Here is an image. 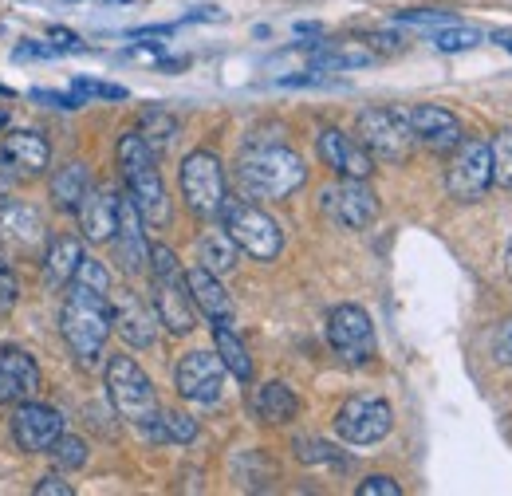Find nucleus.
Returning a JSON list of instances; mask_svg holds the SVG:
<instances>
[{"label": "nucleus", "instance_id": "nucleus-21", "mask_svg": "<svg viewBox=\"0 0 512 496\" xmlns=\"http://www.w3.org/2000/svg\"><path fill=\"white\" fill-rule=\"evenodd\" d=\"M406 119H410V130H414V142H426L430 150H453L465 138L457 115L446 111V107H434V103H422V107L406 111Z\"/></svg>", "mask_w": 512, "mask_h": 496}, {"label": "nucleus", "instance_id": "nucleus-17", "mask_svg": "<svg viewBox=\"0 0 512 496\" xmlns=\"http://www.w3.org/2000/svg\"><path fill=\"white\" fill-rule=\"evenodd\" d=\"M316 146H320L323 166L335 170L339 178H371V170H375V158L367 154V146L359 138L335 130V126L320 130V142Z\"/></svg>", "mask_w": 512, "mask_h": 496}, {"label": "nucleus", "instance_id": "nucleus-32", "mask_svg": "<svg viewBox=\"0 0 512 496\" xmlns=\"http://www.w3.org/2000/svg\"><path fill=\"white\" fill-rule=\"evenodd\" d=\"M292 449H296V457L304 465H347V457L339 449H331L327 441H320V437H296Z\"/></svg>", "mask_w": 512, "mask_h": 496}, {"label": "nucleus", "instance_id": "nucleus-36", "mask_svg": "<svg viewBox=\"0 0 512 496\" xmlns=\"http://www.w3.org/2000/svg\"><path fill=\"white\" fill-rule=\"evenodd\" d=\"M197 437V422L190 414H162V441L166 445H190Z\"/></svg>", "mask_w": 512, "mask_h": 496}, {"label": "nucleus", "instance_id": "nucleus-8", "mask_svg": "<svg viewBox=\"0 0 512 496\" xmlns=\"http://www.w3.org/2000/svg\"><path fill=\"white\" fill-rule=\"evenodd\" d=\"M182 197L197 217H221L229 193H225V170H221L217 154L193 150L182 162Z\"/></svg>", "mask_w": 512, "mask_h": 496}, {"label": "nucleus", "instance_id": "nucleus-6", "mask_svg": "<svg viewBox=\"0 0 512 496\" xmlns=\"http://www.w3.org/2000/svg\"><path fill=\"white\" fill-rule=\"evenodd\" d=\"M221 217H225V233L237 241L241 252H249L253 260H276V256H280L284 233H280V225H276L264 209H256L253 201L225 197Z\"/></svg>", "mask_w": 512, "mask_h": 496}, {"label": "nucleus", "instance_id": "nucleus-50", "mask_svg": "<svg viewBox=\"0 0 512 496\" xmlns=\"http://www.w3.org/2000/svg\"><path fill=\"white\" fill-rule=\"evenodd\" d=\"M8 95H12V91H8V87H4V83H0V99H8Z\"/></svg>", "mask_w": 512, "mask_h": 496}, {"label": "nucleus", "instance_id": "nucleus-31", "mask_svg": "<svg viewBox=\"0 0 512 496\" xmlns=\"http://www.w3.org/2000/svg\"><path fill=\"white\" fill-rule=\"evenodd\" d=\"M430 44L438 48V52H469V48H477L481 44V32L477 28H469V24H442V28H434V36H430Z\"/></svg>", "mask_w": 512, "mask_h": 496}, {"label": "nucleus", "instance_id": "nucleus-27", "mask_svg": "<svg viewBox=\"0 0 512 496\" xmlns=\"http://www.w3.org/2000/svg\"><path fill=\"white\" fill-rule=\"evenodd\" d=\"M197 260H201V268H209L213 276H225V272L237 268V241L225 233V225H221V229H205V233L197 237Z\"/></svg>", "mask_w": 512, "mask_h": 496}, {"label": "nucleus", "instance_id": "nucleus-7", "mask_svg": "<svg viewBox=\"0 0 512 496\" xmlns=\"http://www.w3.org/2000/svg\"><path fill=\"white\" fill-rule=\"evenodd\" d=\"M359 142L367 146L371 158L402 162L414 146V130L402 107H367L359 115Z\"/></svg>", "mask_w": 512, "mask_h": 496}, {"label": "nucleus", "instance_id": "nucleus-41", "mask_svg": "<svg viewBox=\"0 0 512 496\" xmlns=\"http://www.w3.org/2000/svg\"><path fill=\"white\" fill-rule=\"evenodd\" d=\"M28 99H36V103H44V107H60V111H79L83 107V99L71 91V95H60V91H44V87H36V91H28Z\"/></svg>", "mask_w": 512, "mask_h": 496}, {"label": "nucleus", "instance_id": "nucleus-16", "mask_svg": "<svg viewBox=\"0 0 512 496\" xmlns=\"http://www.w3.org/2000/svg\"><path fill=\"white\" fill-rule=\"evenodd\" d=\"M0 162L16 178H40V174H48L52 146H48V138L40 130H12L0 142Z\"/></svg>", "mask_w": 512, "mask_h": 496}, {"label": "nucleus", "instance_id": "nucleus-35", "mask_svg": "<svg viewBox=\"0 0 512 496\" xmlns=\"http://www.w3.org/2000/svg\"><path fill=\"white\" fill-rule=\"evenodd\" d=\"M52 453V461L60 465V469H83L87 465V445L79 441V437H56V445L48 449Z\"/></svg>", "mask_w": 512, "mask_h": 496}, {"label": "nucleus", "instance_id": "nucleus-45", "mask_svg": "<svg viewBox=\"0 0 512 496\" xmlns=\"http://www.w3.org/2000/svg\"><path fill=\"white\" fill-rule=\"evenodd\" d=\"M32 493H36V496H71L75 489H71L67 481H60V477H44V481H40Z\"/></svg>", "mask_w": 512, "mask_h": 496}, {"label": "nucleus", "instance_id": "nucleus-5", "mask_svg": "<svg viewBox=\"0 0 512 496\" xmlns=\"http://www.w3.org/2000/svg\"><path fill=\"white\" fill-rule=\"evenodd\" d=\"M107 398H111L115 414H119L123 422H130L134 430L150 426V422L162 414L150 378H146V371H142L130 355H115V359L107 363Z\"/></svg>", "mask_w": 512, "mask_h": 496}, {"label": "nucleus", "instance_id": "nucleus-25", "mask_svg": "<svg viewBox=\"0 0 512 496\" xmlns=\"http://www.w3.org/2000/svg\"><path fill=\"white\" fill-rule=\"evenodd\" d=\"M79 264H83V245H79L75 237H56L52 245L44 248V264H40L44 284H48L52 292H64L67 284L75 280Z\"/></svg>", "mask_w": 512, "mask_h": 496}, {"label": "nucleus", "instance_id": "nucleus-46", "mask_svg": "<svg viewBox=\"0 0 512 496\" xmlns=\"http://www.w3.org/2000/svg\"><path fill=\"white\" fill-rule=\"evenodd\" d=\"M367 44H371V52H375V56H379V52H398V48H402V40H398V36H386V32L371 36Z\"/></svg>", "mask_w": 512, "mask_h": 496}, {"label": "nucleus", "instance_id": "nucleus-18", "mask_svg": "<svg viewBox=\"0 0 512 496\" xmlns=\"http://www.w3.org/2000/svg\"><path fill=\"white\" fill-rule=\"evenodd\" d=\"M0 245L16 256L36 252L44 245V217L24 201H4L0 205Z\"/></svg>", "mask_w": 512, "mask_h": 496}, {"label": "nucleus", "instance_id": "nucleus-13", "mask_svg": "<svg viewBox=\"0 0 512 496\" xmlns=\"http://www.w3.org/2000/svg\"><path fill=\"white\" fill-rule=\"evenodd\" d=\"M174 382H178V394L186 402H197V406H209L221 398L225 390V363L217 359V351H190L178 371H174Z\"/></svg>", "mask_w": 512, "mask_h": 496}, {"label": "nucleus", "instance_id": "nucleus-44", "mask_svg": "<svg viewBox=\"0 0 512 496\" xmlns=\"http://www.w3.org/2000/svg\"><path fill=\"white\" fill-rule=\"evenodd\" d=\"M48 40H52L60 52H87V48L79 44V36H75V32H67V28H48Z\"/></svg>", "mask_w": 512, "mask_h": 496}, {"label": "nucleus", "instance_id": "nucleus-14", "mask_svg": "<svg viewBox=\"0 0 512 496\" xmlns=\"http://www.w3.org/2000/svg\"><path fill=\"white\" fill-rule=\"evenodd\" d=\"M64 434V414L40 402H16L12 410V441L24 453H48L56 445V437Z\"/></svg>", "mask_w": 512, "mask_h": 496}, {"label": "nucleus", "instance_id": "nucleus-10", "mask_svg": "<svg viewBox=\"0 0 512 496\" xmlns=\"http://www.w3.org/2000/svg\"><path fill=\"white\" fill-rule=\"evenodd\" d=\"M323 197V213L339 225V229H371L379 221V197L375 189L367 186V178H343L335 186H327L320 193Z\"/></svg>", "mask_w": 512, "mask_h": 496}, {"label": "nucleus", "instance_id": "nucleus-11", "mask_svg": "<svg viewBox=\"0 0 512 496\" xmlns=\"http://www.w3.org/2000/svg\"><path fill=\"white\" fill-rule=\"evenodd\" d=\"M390 426H394V414L375 394H355L335 414V434L343 437L347 445H375V441H383L390 434Z\"/></svg>", "mask_w": 512, "mask_h": 496}, {"label": "nucleus", "instance_id": "nucleus-9", "mask_svg": "<svg viewBox=\"0 0 512 496\" xmlns=\"http://www.w3.org/2000/svg\"><path fill=\"white\" fill-rule=\"evenodd\" d=\"M493 186V154L489 142L481 138H461L453 146V162L446 170V189L457 201H477L485 189Z\"/></svg>", "mask_w": 512, "mask_h": 496}, {"label": "nucleus", "instance_id": "nucleus-4", "mask_svg": "<svg viewBox=\"0 0 512 496\" xmlns=\"http://www.w3.org/2000/svg\"><path fill=\"white\" fill-rule=\"evenodd\" d=\"M150 288H154L158 323L174 335H190L197 327V311H193L190 284H186V272H182L174 248L150 245Z\"/></svg>", "mask_w": 512, "mask_h": 496}, {"label": "nucleus", "instance_id": "nucleus-2", "mask_svg": "<svg viewBox=\"0 0 512 496\" xmlns=\"http://www.w3.org/2000/svg\"><path fill=\"white\" fill-rule=\"evenodd\" d=\"M64 308H60V331H64L67 351L75 355L79 367H95L103 347H107V335H111V296L95 292V288H83V284H67Z\"/></svg>", "mask_w": 512, "mask_h": 496}, {"label": "nucleus", "instance_id": "nucleus-40", "mask_svg": "<svg viewBox=\"0 0 512 496\" xmlns=\"http://www.w3.org/2000/svg\"><path fill=\"white\" fill-rule=\"evenodd\" d=\"M60 56V48L48 40V44H40V40H24V44H16L12 48V60H56Z\"/></svg>", "mask_w": 512, "mask_h": 496}, {"label": "nucleus", "instance_id": "nucleus-47", "mask_svg": "<svg viewBox=\"0 0 512 496\" xmlns=\"http://www.w3.org/2000/svg\"><path fill=\"white\" fill-rule=\"evenodd\" d=\"M8 193H12V178L4 174V166H0V205L8 201Z\"/></svg>", "mask_w": 512, "mask_h": 496}, {"label": "nucleus", "instance_id": "nucleus-26", "mask_svg": "<svg viewBox=\"0 0 512 496\" xmlns=\"http://www.w3.org/2000/svg\"><path fill=\"white\" fill-rule=\"evenodd\" d=\"M296 410H300V398L292 394L288 382H264V386L253 394V414L260 418V422H268V426H284V422H292Z\"/></svg>", "mask_w": 512, "mask_h": 496}, {"label": "nucleus", "instance_id": "nucleus-49", "mask_svg": "<svg viewBox=\"0 0 512 496\" xmlns=\"http://www.w3.org/2000/svg\"><path fill=\"white\" fill-rule=\"evenodd\" d=\"M493 44H501L505 52H512V32H497V36H493Z\"/></svg>", "mask_w": 512, "mask_h": 496}, {"label": "nucleus", "instance_id": "nucleus-39", "mask_svg": "<svg viewBox=\"0 0 512 496\" xmlns=\"http://www.w3.org/2000/svg\"><path fill=\"white\" fill-rule=\"evenodd\" d=\"M16 300H20V280H16L12 264L0 260V311L16 308Z\"/></svg>", "mask_w": 512, "mask_h": 496}, {"label": "nucleus", "instance_id": "nucleus-3", "mask_svg": "<svg viewBox=\"0 0 512 496\" xmlns=\"http://www.w3.org/2000/svg\"><path fill=\"white\" fill-rule=\"evenodd\" d=\"M119 170L130 189V201L138 205V213L150 225H166L170 221V197L158 174V154L142 142V134H123L119 138Z\"/></svg>", "mask_w": 512, "mask_h": 496}, {"label": "nucleus", "instance_id": "nucleus-37", "mask_svg": "<svg viewBox=\"0 0 512 496\" xmlns=\"http://www.w3.org/2000/svg\"><path fill=\"white\" fill-rule=\"evenodd\" d=\"M75 284H83V288H95V292L111 296V276H107V268H103L99 260H87V256H83V264H79V272H75Z\"/></svg>", "mask_w": 512, "mask_h": 496}, {"label": "nucleus", "instance_id": "nucleus-1", "mask_svg": "<svg viewBox=\"0 0 512 496\" xmlns=\"http://www.w3.org/2000/svg\"><path fill=\"white\" fill-rule=\"evenodd\" d=\"M308 182V166L280 142H256L237 158V189L249 201H280Z\"/></svg>", "mask_w": 512, "mask_h": 496}, {"label": "nucleus", "instance_id": "nucleus-30", "mask_svg": "<svg viewBox=\"0 0 512 496\" xmlns=\"http://www.w3.org/2000/svg\"><path fill=\"white\" fill-rule=\"evenodd\" d=\"M138 134H142V142L154 154H162V150H170L178 142V119L166 107H146L142 111V123H138Z\"/></svg>", "mask_w": 512, "mask_h": 496}, {"label": "nucleus", "instance_id": "nucleus-38", "mask_svg": "<svg viewBox=\"0 0 512 496\" xmlns=\"http://www.w3.org/2000/svg\"><path fill=\"white\" fill-rule=\"evenodd\" d=\"M398 24H418V28H442V24H453V12L446 8H414V12H402Z\"/></svg>", "mask_w": 512, "mask_h": 496}, {"label": "nucleus", "instance_id": "nucleus-34", "mask_svg": "<svg viewBox=\"0 0 512 496\" xmlns=\"http://www.w3.org/2000/svg\"><path fill=\"white\" fill-rule=\"evenodd\" d=\"M493 154V182H501L505 189H512V130H501L489 146Z\"/></svg>", "mask_w": 512, "mask_h": 496}, {"label": "nucleus", "instance_id": "nucleus-33", "mask_svg": "<svg viewBox=\"0 0 512 496\" xmlns=\"http://www.w3.org/2000/svg\"><path fill=\"white\" fill-rule=\"evenodd\" d=\"M71 91L87 103V99H111V103H123L130 91L119 87V83H103V79H87V75H75L71 79Z\"/></svg>", "mask_w": 512, "mask_h": 496}, {"label": "nucleus", "instance_id": "nucleus-48", "mask_svg": "<svg viewBox=\"0 0 512 496\" xmlns=\"http://www.w3.org/2000/svg\"><path fill=\"white\" fill-rule=\"evenodd\" d=\"M296 36H320V24H296Z\"/></svg>", "mask_w": 512, "mask_h": 496}, {"label": "nucleus", "instance_id": "nucleus-53", "mask_svg": "<svg viewBox=\"0 0 512 496\" xmlns=\"http://www.w3.org/2000/svg\"><path fill=\"white\" fill-rule=\"evenodd\" d=\"M111 4H130V0H111Z\"/></svg>", "mask_w": 512, "mask_h": 496}, {"label": "nucleus", "instance_id": "nucleus-12", "mask_svg": "<svg viewBox=\"0 0 512 496\" xmlns=\"http://www.w3.org/2000/svg\"><path fill=\"white\" fill-rule=\"evenodd\" d=\"M327 339L347 363H371L375 359V323L355 304H339L327 315Z\"/></svg>", "mask_w": 512, "mask_h": 496}, {"label": "nucleus", "instance_id": "nucleus-28", "mask_svg": "<svg viewBox=\"0 0 512 496\" xmlns=\"http://www.w3.org/2000/svg\"><path fill=\"white\" fill-rule=\"evenodd\" d=\"M87 189H91V174H87L83 162H67V166H60V170L52 174V201H56L60 209H67V213H75V209L83 205Z\"/></svg>", "mask_w": 512, "mask_h": 496}, {"label": "nucleus", "instance_id": "nucleus-29", "mask_svg": "<svg viewBox=\"0 0 512 496\" xmlns=\"http://www.w3.org/2000/svg\"><path fill=\"white\" fill-rule=\"evenodd\" d=\"M213 343H217V359L225 363V371L233 374V378H241V382L253 378V359H249L245 343L237 339L233 323H213Z\"/></svg>", "mask_w": 512, "mask_h": 496}, {"label": "nucleus", "instance_id": "nucleus-43", "mask_svg": "<svg viewBox=\"0 0 512 496\" xmlns=\"http://www.w3.org/2000/svg\"><path fill=\"white\" fill-rule=\"evenodd\" d=\"M359 496H402V485L394 477H367L359 485Z\"/></svg>", "mask_w": 512, "mask_h": 496}, {"label": "nucleus", "instance_id": "nucleus-20", "mask_svg": "<svg viewBox=\"0 0 512 496\" xmlns=\"http://www.w3.org/2000/svg\"><path fill=\"white\" fill-rule=\"evenodd\" d=\"M79 213V225H83V237L91 245H107L115 241V229H119V193L107 186L87 189L83 205L75 209Z\"/></svg>", "mask_w": 512, "mask_h": 496}, {"label": "nucleus", "instance_id": "nucleus-19", "mask_svg": "<svg viewBox=\"0 0 512 496\" xmlns=\"http://www.w3.org/2000/svg\"><path fill=\"white\" fill-rule=\"evenodd\" d=\"M146 217L138 213V205L130 197H119V229H115V252L119 264L127 272H142L150 268V241H146Z\"/></svg>", "mask_w": 512, "mask_h": 496}, {"label": "nucleus", "instance_id": "nucleus-22", "mask_svg": "<svg viewBox=\"0 0 512 496\" xmlns=\"http://www.w3.org/2000/svg\"><path fill=\"white\" fill-rule=\"evenodd\" d=\"M40 390V367L28 351H0V402H28Z\"/></svg>", "mask_w": 512, "mask_h": 496}, {"label": "nucleus", "instance_id": "nucleus-24", "mask_svg": "<svg viewBox=\"0 0 512 496\" xmlns=\"http://www.w3.org/2000/svg\"><path fill=\"white\" fill-rule=\"evenodd\" d=\"M186 284H190V296H193V308L205 311V319L213 323H233V300L229 292L221 288V280L209 272V268H190L186 272Z\"/></svg>", "mask_w": 512, "mask_h": 496}, {"label": "nucleus", "instance_id": "nucleus-52", "mask_svg": "<svg viewBox=\"0 0 512 496\" xmlns=\"http://www.w3.org/2000/svg\"><path fill=\"white\" fill-rule=\"evenodd\" d=\"M509 276H512V248H509Z\"/></svg>", "mask_w": 512, "mask_h": 496}, {"label": "nucleus", "instance_id": "nucleus-23", "mask_svg": "<svg viewBox=\"0 0 512 496\" xmlns=\"http://www.w3.org/2000/svg\"><path fill=\"white\" fill-rule=\"evenodd\" d=\"M375 60L367 40H320L308 48V71H355Z\"/></svg>", "mask_w": 512, "mask_h": 496}, {"label": "nucleus", "instance_id": "nucleus-42", "mask_svg": "<svg viewBox=\"0 0 512 496\" xmlns=\"http://www.w3.org/2000/svg\"><path fill=\"white\" fill-rule=\"evenodd\" d=\"M493 359L512 367V315L497 327V335H493Z\"/></svg>", "mask_w": 512, "mask_h": 496}, {"label": "nucleus", "instance_id": "nucleus-51", "mask_svg": "<svg viewBox=\"0 0 512 496\" xmlns=\"http://www.w3.org/2000/svg\"><path fill=\"white\" fill-rule=\"evenodd\" d=\"M0 126H8V115H4V111H0Z\"/></svg>", "mask_w": 512, "mask_h": 496}, {"label": "nucleus", "instance_id": "nucleus-15", "mask_svg": "<svg viewBox=\"0 0 512 496\" xmlns=\"http://www.w3.org/2000/svg\"><path fill=\"white\" fill-rule=\"evenodd\" d=\"M111 327L134 351H146L158 339V315H154V308H146L130 288L115 292V300H111Z\"/></svg>", "mask_w": 512, "mask_h": 496}]
</instances>
